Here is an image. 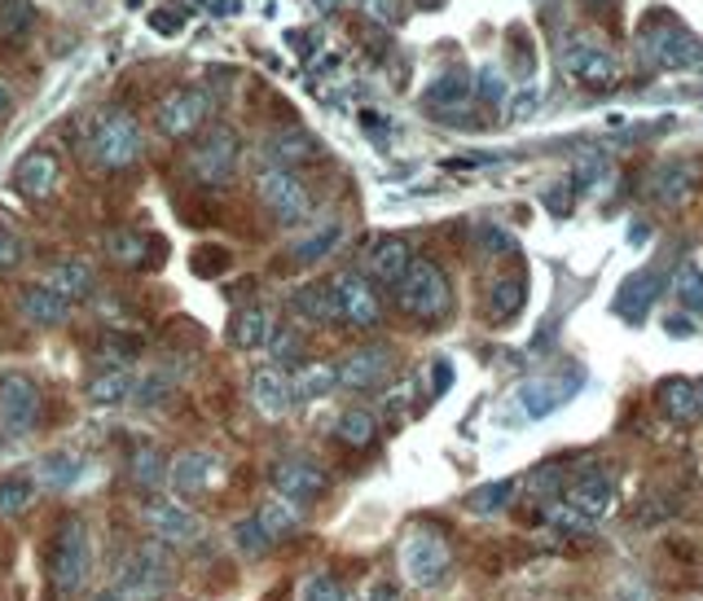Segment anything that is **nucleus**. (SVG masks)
Returning a JSON list of instances; mask_svg holds the SVG:
<instances>
[{"label": "nucleus", "mask_w": 703, "mask_h": 601, "mask_svg": "<svg viewBox=\"0 0 703 601\" xmlns=\"http://www.w3.org/2000/svg\"><path fill=\"white\" fill-rule=\"evenodd\" d=\"M256 523L269 531V540H291L299 531V505H291L286 497H269L260 510H256Z\"/></svg>", "instance_id": "2f4dec72"}, {"label": "nucleus", "mask_w": 703, "mask_h": 601, "mask_svg": "<svg viewBox=\"0 0 703 601\" xmlns=\"http://www.w3.org/2000/svg\"><path fill=\"white\" fill-rule=\"evenodd\" d=\"M642 53L646 62H655L659 71H690L703 62V40L681 27L677 18L659 14V18H646V32H642Z\"/></svg>", "instance_id": "0eeeda50"}, {"label": "nucleus", "mask_w": 703, "mask_h": 601, "mask_svg": "<svg viewBox=\"0 0 703 601\" xmlns=\"http://www.w3.org/2000/svg\"><path fill=\"white\" fill-rule=\"evenodd\" d=\"M414 264V251L400 242V237H383V242H374L370 247V255H366V268H370V277L374 281H383V286H396L400 277H405V268Z\"/></svg>", "instance_id": "5701e85b"}, {"label": "nucleus", "mask_w": 703, "mask_h": 601, "mask_svg": "<svg viewBox=\"0 0 703 601\" xmlns=\"http://www.w3.org/2000/svg\"><path fill=\"white\" fill-rule=\"evenodd\" d=\"M366 10L379 23H400V0H366Z\"/></svg>", "instance_id": "3c124183"}, {"label": "nucleus", "mask_w": 703, "mask_h": 601, "mask_svg": "<svg viewBox=\"0 0 703 601\" xmlns=\"http://www.w3.org/2000/svg\"><path fill=\"white\" fill-rule=\"evenodd\" d=\"M330 290H334V312H338L343 325H351V329H379L383 325V299L370 286V277L338 273L330 281Z\"/></svg>", "instance_id": "9d476101"}, {"label": "nucleus", "mask_w": 703, "mask_h": 601, "mask_svg": "<svg viewBox=\"0 0 703 601\" xmlns=\"http://www.w3.org/2000/svg\"><path fill=\"white\" fill-rule=\"evenodd\" d=\"M338 242H343V224H334V220L330 224H317L308 237H299V242L291 247V260L295 264H321Z\"/></svg>", "instance_id": "473e14b6"}, {"label": "nucleus", "mask_w": 703, "mask_h": 601, "mask_svg": "<svg viewBox=\"0 0 703 601\" xmlns=\"http://www.w3.org/2000/svg\"><path fill=\"white\" fill-rule=\"evenodd\" d=\"M106 255L120 268H146L150 264V237H141L133 228H114V233H106Z\"/></svg>", "instance_id": "c85d7f7f"}, {"label": "nucleus", "mask_w": 703, "mask_h": 601, "mask_svg": "<svg viewBox=\"0 0 703 601\" xmlns=\"http://www.w3.org/2000/svg\"><path fill=\"white\" fill-rule=\"evenodd\" d=\"M133 396V378L124 370H101L97 378H88V400L92 404H124Z\"/></svg>", "instance_id": "58836bf2"}, {"label": "nucleus", "mask_w": 703, "mask_h": 601, "mask_svg": "<svg viewBox=\"0 0 703 601\" xmlns=\"http://www.w3.org/2000/svg\"><path fill=\"white\" fill-rule=\"evenodd\" d=\"M418 5H422V10H440V5H444V0H418Z\"/></svg>", "instance_id": "052dcab7"}, {"label": "nucleus", "mask_w": 703, "mask_h": 601, "mask_svg": "<svg viewBox=\"0 0 703 601\" xmlns=\"http://www.w3.org/2000/svg\"><path fill=\"white\" fill-rule=\"evenodd\" d=\"M269 338H273V321H269V312H264L260 303H247V308L233 312V321H229V342L238 347V351H256V347H264Z\"/></svg>", "instance_id": "393cba45"}, {"label": "nucleus", "mask_w": 703, "mask_h": 601, "mask_svg": "<svg viewBox=\"0 0 703 601\" xmlns=\"http://www.w3.org/2000/svg\"><path fill=\"white\" fill-rule=\"evenodd\" d=\"M224 478H229V465H224V456L211 452V448H185V452H176L172 465H168V484H172V492L185 497V501H207L211 492L224 488Z\"/></svg>", "instance_id": "6e6552de"}, {"label": "nucleus", "mask_w": 703, "mask_h": 601, "mask_svg": "<svg viewBox=\"0 0 703 601\" xmlns=\"http://www.w3.org/2000/svg\"><path fill=\"white\" fill-rule=\"evenodd\" d=\"M396 290V303H400V312L405 316H414V321H444L448 316V308H453V290H448V277L440 273V264H431V260H418L414 255V264L405 268V277L392 286Z\"/></svg>", "instance_id": "7ed1b4c3"}, {"label": "nucleus", "mask_w": 703, "mask_h": 601, "mask_svg": "<svg viewBox=\"0 0 703 601\" xmlns=\"http://www.w3.org/2000/svg\"><path fill=\"white\" fill-rule=\"evenodd\" d=\"M79 474H84V461L71 456V452H53L36 465V484H45L49 492H66L79 484Z\"/></svg>", "instance_id": "72a5a7b5"}, {"label": "nucleus", "mask_w": 703, "mask_h": 601, "mask_svg": "<svg viewBox=\"0 0 703 601\" xmlns=\"http://www.w3.org/2000/svg\"><path fill=\"white\" fill-rule=\"evenodd\" d=\"M659 404L668 417L677 422H694L703 417V383H690V378H668L659 383Z\"/></svg>", "instance_id": "bb28decb"}, {"label": "nucleus", "mask_w": 703, "mask_h": 601, "mask_svg": "<svg viewBox=\"0 0 703 601\" xmlns=\"http://www.w3.org/2000/svg\"><path fill=\"white\" fill-rule=\"evenodd\" d=\"M655 295H659V281H655L651 273H638V277H629V281L620 286L616 312H620L629 325H642V316H646V308L655 303Z\"/></svg>", "instance_id": "cd10ccee"}, {"label": "nucleus", "mask_w": 703, "mask_h": 601, "mask_svg": "<svg viewBox=\"0 0 703 601\" xmlns=\"http://www.w3.org/2000/svg\"><path fill=\"white\" fill-rule=\"evenodd\" d=\"M681 601H703V597H681Z\"/></svg>", "instance_id": "e2e57ef3"}, {"label": "nucleus", "mask_w": 703, "mask_h": 601, "mask_svg": "<svg viewBox=\"0 0 703 601\" xmlns=\"http://www.w3.org/2000/svg\"><path fill=\"white\" fill-rule=\"evenodd\" d=\"M466 97H471V75H466V71H444V75L427 88V97H422V101H427V105H435V110H440V105H444V110H453V105H461Z\"/></svg>", "instance_id": "4c0bfd02"}, {"label": "nucleus", "mask_w": 703, "mask_h": 601, "mask_svg": "<svg viewBox=\"0 0 703 601\" xmlns=\"http://www.w3.org/2000/svg\"><path fill=\"white\" fill-rule=\"evenodd\" d=\"M476 92L484 97V101H502V92H506V79L489 66V71H480V79H476Z\"/></svg>", "instance_id": "8fccbe9b"}, {"label": "nucleus", "mask_w": 703, "mask_h": 601, "mask_svg": "<svg viewBox=\"0 0 703 601\" xmlns=\"http://www.w3.org/2000/svg\"><path fill=\"white\" fill-rule=\"evenodd\" d=\"M172 584H176V562L159 540L128 549V558L114 571V597L120 601H163Z\"/></svg>", "instance_id": "f03ea898"}, {"label": "nucleus", "mask_w": 703, "mask_h": 601, "mask_svg": "<svg viewBox=\"0 0 703 601\" xmlns=\"http://www.w3.org/2000/svg\"><path fill=\"white\" fill-rule=\"evenodd\" d=\"M295 601H351V592L343 588V579H338V575H330V571H312V575H304V579H299Z\"/></svg>", "instance_id": "ea45409f"}, {"label": "nucleus", "mask_w": 703, "mask_h": 601, "mask_svg": "<svg viewBox=\"0 0 703 601\" xmlns=\"http://www.w3.org/2000/svg\"><path fill=\"white\" fill-rule=\"evenodd\" d=\"M392 370H396V351L392 347H383V342L379 347H357L338 365V387H347V391H374V387H383L392 378Z\"/></svg>", "instance_id": "dca6fc26"}, {"label": "nucleus", "mask_w": 703, "mask_h": 601, "mask_svg": "<svg viewBox=\"0 0 703 601\" xmlns=\"http://www.w3.org/2000/svg\"><path fill=\"white\" fill-rule=\"evenodd\" d=\"M45 396L27 374H5L0 378V430L5 435H32L40 422Z\"/></svg>", "instance_id": "ddd939ff"}, {"label": "nucleus", "mask_w": 703, "mask_h": 601, "mask_svg": "<svg viewBox=\"0 0 703 601\" xmlns=\"http://www.w3.org/2000/svg\"><path fill=\"white\" fill-rule=\"evenodd\" d=\"M510 114H515V118H528V114H536V97H532V92H523V97L515 101V110H510Z\"/></svg>", "instance_id": "6e6d98bb"}, {"label": "nucleus", "mask_w": 703, "mask_h": 601, "mask_svg": "<svg viewBox=\"0 0 703 601\" xmlns=\"http://www.w3.org/2000/svg\"><path fill=\"white\" fill-rule=\"evenodd\" d=\"M584 5H590V10H607V5H612V0H584Z\"/></svg>", "instance_id": "bf43d9fd"}, {"label": "nucleus", "mask_w": 703, "mask_h": 601, "mask_svg": "<svg viewBox=\"0 0 703 601\" xmlns=\"http://www.w3.org/2000/svg\"><path fill=\"white\" fill-rule=\"evenodd\" d=\"M27 27H32L27 0H0V36H23Z\"/></svg>", "instance_id": "49530a36"}, {"label": "nucleus", "mask_w": 703, "mask_h": 601, "mask_svg": "<svg viewBox=\"0 0 703 601\" xmlns=\"http://www.w3.org/2000/svg\"><path fill=\"white\" fill-rule=\"evenodd\" d=\"M334 435H338L347 448H370L374 435H379V417H374L370 409H347V413L338 417Z\"/></svg>", "instance_id": "e433bc0d"}, {"label": "nucleus", "mask_w": 703, "mask_h": 601, "mask_svg": "<svg viewBox=\"0 0 703 601\" xmlns=\"http://www.w3.org/2000/svg\"><path fill=\"white\" fill-rule=\"evenodd\" d=\"M366 601H400V588L392 579H374L370 592H366Z\"/></svg>", "instance_id": "603ef678"}, {"label": "nucleus", "mask_w": 703, "mask_h": 601, "mask_svg": "<svg viewBox=\"0 0 703 601\" xmlns=\"http://www.w3.org/2000/svg\"><path fill=\"white\" fill-rule=\"evenodd\" d=\"M146 137L137 128V118L124 110H106L92 118V133H88V154L106 167V172H124L141 159Z\"/></svg>", "instance_id": "20e7f679"}, {"label": "nucleus", "mask_w": 703, "mask_h": 601, "mask_svg": "<svg viewBox=\"0 0 703 601\" xmlns=\"http://www.w3.org/2000/svg\"><path fill=\"white\" fill-rule=\"evenodd\" d=\"M563 501L584 514V518H603L612 505H616V488H612V474L603 465H584L576 478H567V488H563Z\"/></svg>", "instance_id": "2eb2a0df"}, {"label": "nucleus", "mask_w": 703, "mask_h": 601, "mask_svg": "<svg viewBox=\"0 0 703 601\" xmlns=\"http://www.w3.org/2000/svg\"><path fill=\"white\" fill-rule=\"evenodd\" d=\"M515 497V478H502V484H489V488H476L471 497H466V505H471L476 514H497L506 501Z\"/></svg>", "instance_id": "37998d69"}, {"label": "nucleus", "mask_w": 703, "mask_h": 601, "mask_svg": "<svg viewBox=\"0 0 703 601\" xmlns=\"http://www.w3.org/2000/svg\"><path fill=\"white\" fill-rule=\"evenodd\" d=\"M97 601H120V597H114V592H110V597H97Z\"/></svg>", "instance_id": "680f3d73"}, {"label": "nucleus", "mask_w": 703, "mask_h": 601, "mask_svg": "<svg viewBox=\"0 0 703 601\" xmlns=\"http://www.w3.org/2000/svg\"><path fill=\"white\" fill-rule=\"evenodd\" d=\"M10 101H14V97H10V88H5V84H0V114H5V110H10Z\"/></svg>", "instance_id": "13d9d810"}, {"label": "nucleus", "mask_w": 703, "mask_h": 601, "mask_svg": "<svg viewBox=\"0 0 703 601\" xmlns=\"http://www.w3.org/2000/svg\"><path fill=\"white\" fill-rule=\"evenodd\" d=\"M269 478H273V492L286 497L291 505H312L330 488V474L317 461H308V456H282Z\"/></svg>", "instance_id": "4468645a"}, {"label": "nucleus", "mask_w": 703, "mask_h": 601, "mask_svg": "<svg viewBox=\"0 0 703 601\" xmlns=\"http://www.w3.org/2000/svg\"><path fill=\"white\" fill-rule=\"evenodd\" d=\"M194 268H198L202 277H211V273H224V268H229V255H224V251H215L211 260H202V255H198V260H194Z\"/></svg>", "instance_id": "864d4df0"}, {"label": "nucleus", "mask_w": 703, "mask_h": 601, "mask_svg": "<svg viewBox=\"0 0 703 601\" xmlns=\"http://www.w3.org/2000/svg\"><path fill=\"white\" fill-rule=\"evenodd\" d=\"M18 260H23V237L10 224H0V273L18 268Z\"/></svg>", "instance_id": "09e8293b"}, {"label": "nucleus", "mask_w": 703, "mask_h": 601, "mask_svg": "<svg viewBox=\"0 0 703 601\" xmlns=\"http://www.w3.org/2000/svg\"><path fill=\"white\" fill-rule=\"evenodd\" d=\"M291 387H295V400H321L338 387V370L325 365V360H304V365L291 374Z\"/></svg>", "instance_id": "c756f323"}, {"label": "nucleus", "mask_w": 703, "mask_h": 601, "mask_svg": "<svg viewBox=\"0 0 703 601\" xmlns=\"http://www.w3.org/2000/svg\"><path fill=\"white\" fill-rule=\"evenodd\" d=\"M168 456L155 448V443H137L133 448V461H128V474H133V484L141 488V492H155L159 484H168Z\"/></svg>", "instance_id": "7c9ffc66"}, {"label": "nucleus", "mask_w": 703, "mask_h": 601, "mask_svg": "<svg viewBox=\"0 0 703 601\" xmlns=\"http://www.w3.org/2000/svg\"><path fill=\"white\" fill-rule=\"evenodd\" d=\"M141 527H146L150 540H159V544H168V549H194V544H202V536H207V523H202L189 505L163 501V497H155V501L141 505Z\"/></svg>", "instance_id": "1a4fd4ad"}, {"label": "nucleus", "mask_w": 703, "mask_h": 601, "mask_svg": "<svg viewBox=\"0 0 703 601\" xmlns=\"http://www.w3.org/2000/svg\"><path fill=\"white\" fill-rule=\"evenodd\" d=\"M291 312L295 321H308V325H334L338 312H334V290L330 281H308L291 295Z\"/></svg>", "instance_id": "a878e982"}, {"label": "nucleus", "mask_w": 703, "mask_h": 601, "mask_svg": "<svg viewBox=\"0 0 703 601\" xmlns=\"http://www.w3.org/2000/svg\"><path fill=\"white\" fill-rule=\"evenodd\" d=\"M523 299H528L523 277H497V281L489 286V316H493L497 325H506V321H515V316H519Z\"/></svg>", "instance_id": "c9c22d12"}, {"label": "nucleus", "mask_w": 703, "mask_h": 601, "mask_svg": "<svg viewBox=\"0 0 703 601\" xmlns=\"http://www.w3.org/2000/svg\"><path fill=\"white\" fill-rule=\"evenodd\" d=\"M238 159H243L238 133H233V128H211V133H202V137L189 146L185 172H189L194 185L215 189V185H229V180H233V172H238Z\"/></svg>", "instance_id": "423d86ee"}, {"label": "nucleus", "mask_w": 703, "mask_h": 601, "mask_svg": "<svg viewBox=\"0 0 703 601\" xmlns=\"http://www.w3.org/2000/svg\"><path fill=\"white\" fill-rule=\"evenodd\" d=\"M256 193H260L264 211H269L278 224H304V220L312 215V198H308L304 180H299L295 172H286V167L264 172L260 185H256Z\"/></svg>", "instance_id": "f8f14e48"}, {"label": "nucleus", "mask_w": 703, "mask_h": 601, "mask_svg": "<svg viewBox=\"0 0 703 601\" xmlns=\"http://www.w3.org/2000/svg\"><path fill=\"white\" fill-rule=\"evenodd\" d=\"M40 286H49L53 295H62L66 303H84V299L97 295V273H92L88 260H58V264L40 277Z\"/></svg>", "instance_id": "412c9836"}, {"label": "nucleus", "mask_w": 703, "mask_h": 601, "mask_svg": "<svg viewBox=\"0 0 703 601\" xmlns=\"http://www.w3.org/2000/svg\"><path fill=\"white\" fill-rule=\"evenodd\" d=\"M400 571L414 588H435L453 571V544L435 527H409L400 540Z\"/></svg>", "instance_id": "39448f33"}, {"label": "nucleus", "mask_w": 703, "mask_h": 601, "mask_svg": "<svg viewBox=\"0 0 703 601\" xmlns=\"http://www.w3.org/2000/svg\"><path fill=\"white\" fill-rule=\"evenodd\" d=\"M448 383H453V365H448V360H440V365H435V387L444 391ZM440 391H435V396H440Z\"/></svg>", "instance_id": "4d7b16f0"}, {"label": "nucleus", "mask_w": 703, "mask_h": 601, "mask_svg": "<svg viewBox=\"0 0 703 601\" xmlns=\"http://www.w3.org/2000/svg\"><path fill=\"white\" fill-rule=\"evenodd\" d=\"M233 540H238V549H243L247 558H260V553H269V549H273V540H269V531L256 523V514L233 527Z\"/></svg>", "instance_id": "a18cd8bd"}, {"label": "nucleus", "mask_w": 703, "mask_h": 601, "mask_svg": "<svg viewBox=\"0 0 703 601\" xmlns=\"http://www.w3.org/2000/svg\"><path fill=\"white\" fill-rule=\"evenodd\" d=\"M40 497V484L32 474H10V478H0V514L5 518H23Z\"/></svg>", "instance_id": "f704fd0d"}, {"label": "nucleus", "mask_w": 703, "mask_h": 601, "mask_svg": "<svg viewBox=\"0 0 703 601\" xmlns=\"http://www.w3.org/2000/svg\"><path fill=\"white\" fill-rule=\"evenodd\" d=\"M97 351H101V360H106L110 370H124V365H133V360L146 351V342L137 334H106L97 342Z\"/></svg>", "instance_id": "a19ab883"}, {"label": "nucleus", "mask_w": 703, "mask_h": 601, "mask_svg": "<svg viewBox=\"0 0 703 601\" xmlns=\"http://www.w3.org/2000/svg\"><path fill=\"white\" fill-rule=\"evenodd\" d=\"M207 114H211V97H207L202 88H176V92H168V97L159 101L155 124H159L163 137L189 141V137H198V128L207 124Z\"/></svg>", "instance_id": "9b49d317"}, {"label": "nucleus", "mask_w": 703, "mask_h": 601, "mask_svg": "<svg viewBox=\"0 0 703 601\" xmlns=\"http://www.w3.org/2000/svg\"><path fill=\"white\" fill-rule=\"evenodd\" d=\"M528 488H532V497H563V488H567V478H563V465H536L532 469V478H528Z\"/></svg>", "instance_id": "de8ad7c7"}, {"label": "nucleus", "mask_w": 703, "mask_h": 601, "mask_svg": "<svg viewBox=\"0 0 703 601\" xmlns=\"http://www.w3.org/2000/svg\"><path fill=\"white\" fill-rule=\"evenodd\" d=\"M269 351H273V360H278V370H282V365H295V370H299V365H304V334L286 325V329H278V334L269 338Z\"/></svg>", "instance_id": "79ce46f5"}, {"label": "nucleus", "mask_w": 703, "mask_h": 601, "mask_svg": "<svg viewBox=\"0 0 703 601\" xmlns=\"http://www.w3.org/2000/svg\"><path fill=\"white\" fill-rule=\"evenodd\" d=\"M18 316L27 321V325H36V329H58V325H66V316H71V303L62 299V295H53L49 286H27L23 295H18Z\"/></svg>", "instance_id": "4be33fe9"}, {"label": "nucleus", "mask_w": 703, "mask_h": 601, "mask_svg": "<svg viewBox=\"0 0 703 601\" xmlns=\"http://www.w3.org/2000/svg\"><path fill=\"white\" fill-rule=\"evenodd\" d=\"M673 290H677V299L690 308V312H703V273L694 268V264H686V268H677V277H673Z\"/></svg>", "instance_id": "c03bdc74"}, {"label": "nucleus", "mask_w": 703, "mask_h": 601, "mask_svg": "<svg viewBox=\"0 0 703 601\" xmlns=\"http://www.w3.org/2000/svg\"><path fill=\"white\" fill-rule=\"evenodd\" d=\"M703 180V163L699 159H664L651 172V198L659 206H681Z\"/></svg>", "instance_id": "a211bd4d"}, {"label": "nucleus", "mask_w": 703, "mask_h": 601, "mask_svg": "<svg viewBox=\"0 0 703 601\" xmlns=\"http://www.w3.org/2000/svg\"><path fill=\"white\" fill-rule=\"evenodd\" d=\"M545 206H550V211H554V215H567V206H571V198H567V189H563V185H558V189H554V193H550V189H545Z\"/></svg>", "instance_id": "5fc2aeb1"}, {"label": "nucleus", "mask_w": 703, "mask_h": 601, "mask_svg": "<svg viewBox=\"0 0 703 601\" xmlns=\"http://www.w3.org/2000/svg\"><path fill=\"white\" fill-rule=\"evenodd\" d=\"M45 575H49L53 597H62V601L84 592V584L92 575V540H88V527L79 514H66L53 527L49 553H45Z\"/></svg>", "instance_id": "f257e3e1"}, {"label": "nucleus", "mask_w": 703, "mask_h": 601, "mask_svg": "<svg viewBox=\"0 0 703 601\" xmlns=\"http://www.w3.org/2000/svg\"><path fill=\"white\" fill-rule=\"evenodd\" d=\"M58 180H62V167H58V154L53 150H32L14 163V189L27 198V202H45L58 193Z\"/></svg>", "instance_id": "6ab92c4d"}, {"label": "nucleus", "mask_w": 703, "mask_h": 601, "mask_svg": "<svg viewBox=\"0 0 703 601\" xmlns=\"http://www.w3.org/2000/svg\"><path fill=\"white\" fill-rule=\"evenodd\" d=\"M563 66H567V75L576 84L594 88V92H607V88L620 84V62L607 49H599V45H571L563 53Z\"/></svg>", "instance_id": "f3484780"}, {"label": "nucleus", "mask_w": 703, "mask_h": 601, "mask_svg": "<svg viewBox=\"0 0 703 601\" xmlns=\"http://www.w3.org/2000/svg\"><path fill=\"white\" fill-rule=\"evenodd\" d=\"M269 154H273L278 167L291 172L299 163H317L321 159V141L312 133H304V128H282V133L269 137Z\"/></svg>", "instance_id": "b1692460"}, {"label": "nucleus", "mask_w": 703, "mask_h": 601, "mask_svg": "<svg viewBox=\"0 0 703 601\" xmlns=\"http://www.w3.org/2000/svg\"><path fill=\"white\" fill-rule=\"evenodd\" d=\"M251 404H256L269 422H282V417L295 409V387H291V378H286L278 365L256 370V374H251Z\"/></svg>", "instance_id": "aec40b11"}]
</instances>
